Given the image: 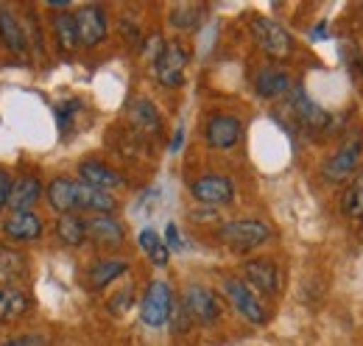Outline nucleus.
<instances>
[{
    "label": "nucleus",
    "mask_w": 363,
    "mask_h": 346,
    "mask_svg": "<svg viewBox=\"0 0 363 346\" xmlns=\"http://www.w3.org/2000/svg\"><path fill=\"white\" fill-rule=\"evenodd\" d=\"M218 238L227 243L232 252H255L257 246H263L269 238H272V229L266 221H257V218H238V221H227L221 229H218Z\"/></svg>",
    "instance_id": "f257e3e1"
},
{
    "label": "nucleus",
    "mask_w": 363,
    "mask_h": 346,
    "mask_svg": "<svg viewBox=\"0 0 363 346\" xmlns=\"http://www.w3.org/2000/svg\"><path fill=\"white\" fill-rule=\"evenodd\" d=\"M221 288H224L227 302L235 307V313H238L240 318H246V321L255 324V327H260V324L269 321V310H266V304L257 299V294H255L240 277H227Z\"/></svg>",
    "instance_id": "f03ea898"
},
{
    "label": "nucleus",
    "mask_w": 363,
    "mask_h": 346,
    "mask_svg": "<svg viewBox=\"0 0 363 346\" xmlns=\"http://www.w3.org/2000/svg\"><path fill=\"white\" fill-rule=\"evenodd\" d=\"M171 310H174V291L165 279H154L145 288V296L140 302V321L145 327H165L171 321Z\"/></svg>",
    "instance_id": "7ed1b4c3"
},
{
    "label": "nucleus",
    "mask_w": 363,
    "mask_h": 346,
    "mask_svg": "<svg viewBox=\"0 0 363 346\" xmlns=\"http://www.w3.org/2000/svg\"><path fill=\"white\" fill-rule=\"evenodd\" d=\"M252 37L260 45V50L272 59H288L294 53V37L272 17H252Z\"/></svg>",
    "instance_id": "20e7f679"
},
{
    "label": "nucleus",
    "mask_w": 363,
    "mask_h": 346,
    "mask_svg": "<svg viewBox=\"0 0 363 346\" xmlns=\"http://www.w3.org/2000/svg\"><path fill=\"white\" fill-rule=\"evenodd\" d=\"M187 50L184 45L171 40V43H162V48L157 50L154 56V79L162 86L174 89L184 82V67H187Z\"/></svg>",
    "instance_id": "39448f33"
},
{
    "label": "nucleus",
    "mask_w": 363,
    "mask_h": 346,
    "mask_svg": "<svg viewBox=\"0 0 363 346\" xmlns=\"http://www.w3.org/2000/svg\"><path fill=\"white\" fill-rule=\"evenodd\" d=\"M190 196L204 207H227L235 199V184L224 173H204L190 182Z\"/></svg>",
    "instance_id": "423d86ee"
},
{
    "label": "nucleus",
    "mask_w": 363,
    "mask_h": 346,
    "mask_svg": "<svg viewBox=\"0 0 363 346\" xmlns=\"http://www.w3.org/2000/svg\"><path fill=\"white\" fill-rule=\"evenodd\" d=\"M361 157H363V137L361 134H352V137H347L338 145V151L324 162L321 171H324V176L330 182H344V179H350V176L358 173Z\"/></svg>",
    "instance_id": "0eeeda50"
},
{
    "label": "nucleus",
    "mask_w": 363,
    "mask_h": 346,
    "mask_svg": "<svg viewBox=\"0 0 363 346\" xmlns=\"http://www.w3.org/2000/svg\"><path fill=\"white\" fill-rule=\"evenodd\" d=\"M182 304H184L187 316L196 324L210 327V324H216L221 318V302H218V296L210 288H204V285H187L184 294H182Z\"/></svg>",
    "instance_id": "6e6552de"
},
{
    "label": "nucleus",
    "mask_w": 363,
    "mask_h": 346,
    "mask_svg": "<svg viewBox=\"0 0 363 346\" xmlns=\"http://www.w3.org/2000/svg\"><path fill=\"white\" fill-rule=\"evenodd\" d=\"M288 104H291V112L296 115V121H299L305 129L321 131V129H327V126L333 123L330 112H327L321 104H316V101L308 95V89H305L302 84L291 86V92H288Z\"/></svg>",
    "instance_id": "1a4fd4ad"
},
{
    "label": "nucleus",
    "mask_w": 363,
    "mask_h": 346,
    "mask_svg": "<svg viewBox=\"0 0 363 346\" xmlns=\"http://www.w3.org/2000/svg\"><path fill=\"white\" fill-rule=\"evenodd\" d=\"M240 134H243L240 118L227 115V112H216V115H210L207 123H204V140H207V145L216 148V151L235 148V145L240 143Z\"/></svg>",
    "instance_id": "9d476101"
},
{
    "label": "nucleus",
    "mask_w": 363,
    "mask_h": 346,
    "mask_svg": "<svg viewBox=\"0 0 363 346\" xmlns=\"http://www.w3.org/2000/svg\"><path fill=\"white\" fill-rule=\"evenodd\" d=\"M73 17H76V28H79V43L84 48H95L98 43H104V37L109 31V20H106L104 6H95V3L79 6L73 11Z\"/></svg>",
    "instance_id": "9b49d317"
},
{
    "label": "nucleus",
    "mask_w": 363,
    "mask_h": 346,
    "mask_svg": "<svg viewBox=\"0 0 363 346\" xmlns=\"http://www.w3.org/2000/svg\"><path fill=\"white\" fill-rule=\"evenodd\" d=\"M243 282L263 296H277L279 294V268L274 260L266 257L246 260L243 262Z\"/></svg>",
    "instance_id": "f8f14e48"
},
{
    "label": "nucleus",
    "mask_w": 363,
    "mask_h": 346,
    "mask_svg": "<svg viewBox=\"0 0 363 346\" xmlns=\"http://www.w3.org/2000/svg\"><path fill=\"white\" fill-rule=\"evenodd\" d=\"M87 240L101 249H121L126 240V229L115 216H90L87 218Z\"/></svg>",
    "instance_id": "ddd939ff"
},
{
    "label": "nucleus",
    "mask_w": 363,
    "mask_h": 346,
    "mask_svg": "<svg viewBox=\"0 0 363 346\" xmlns=\"http://www.w3.org/2000/svg\"><path fill=\"white\" fill-rule=\"evenodd\" d=\"M252 86L255 92L263 98V101H274V98H282L291 92V76L277 67V65H263L255 70V79H252Z\"/></svg>",
    "instance_id": "4468645a"
},
{
    "label": "nucleus",
    "mask_w": 363,
    "mask_h": 346,
    "mask_svg": "<svg viewBox=\"0 0 363 346\" xmlns=\"http://www.w3.org/2000/svg\"><path fill=\"white\" fill-rule=\"evenodd\" d=\"M76 196H79V179H67V176H56L45 187L48 207L59 216L76 213Z\"/></svg>",
    "instance_id": "2eb2a0df"
},
{
    "label": "nucleus",
    "mask_w": 363,
    "mask_h": 346,
    "mask_svg": "<svg viewBox=\"0 0 363 346\" xmlns=\"http://www.w3.org/2000/svg\"><path fill=\"white\" fill-rule=\"evenodd\" d=\"M118 210V201L112 193L90 187L79 182V196H76V213H90V216H112Z\"/></svg>",
    "instance_id": "dca6fc26"
},
{
    "label": "nucleus",
    "mask_w": 363,
    "mask_h": 346,
    "mask_svg": "<svg viewBox=\"0 0 363 346\" xmlns=\"http://www.w3.org/2000/svg\"><path fill=\"white\" fill-rule=\"evenodd\" d=\"M3 235L9 240H17V243L37 240L43 235V218L37 216L34 210L31 213H11L3 221Z\"/></svg>",
    "instance_id": "f3484780"
},
{
    "label": "nucleus",
    "mask_w": 363,
    "mask_h": 346,
    "mask_svg": "<svg viewBox=\"0 0 363 346\" xmlns=\"http://www.w3.org/2000/svg\"><path fill=\"white\" fill-rule=\"evenodd\" d=\"M43 196V184L37 176H20L11 182V193H9V210L11 213H31L34 204Z\"/></svg>",
    "instance_id": "a211bd4d"
},
{
    "label": "nucleus",
    "mask_w": 363,
    "mask_h": 346,
    "mask_svg": "<svg viewBox=\"0 0 363 346\" xmlns=\"http://www.w3.org/2000/svg\"><path fill=\"white\" fill-rule=\"evenodd\" d=\"M79 182H84L90 187H98V190H106V193H112V190L126 184L121 173L112 171L109 165H104L98 160H87V162L79 165Z\"/></svg>",
    "instance_id": "6ab92c4d"
},
{
    "label": "nucleus",
    "mask_w": 363,
    "mask_h": 346,
    "mask_svg": "<svg viewBox=\"0 0 363 346\" xmlns=\"http://www.w3.org/2000/svg\"><path fill=\"white\" fill-rule=\"evenodd\" d=\"M129 271V262L121 257H104V260H95L90 265V288L92 291H104L106 285H112L118 277H123Z\"/></svg>",
    "instance_id": "aec40b11"
},
{
    "label": "nucleus",
    "mask_w": 363,
    "mask_h": 346,
    "mask_svg": "<svg viewBox=\"0 0 363 346\" xmlns=\"http://www.w3.org/2000/svg\"><path fill=\"white\" fill-rule=\"evenodd\" d=\"M56 238L65 246H70V249L84 246V240H87V218L79 216V213L59 216V221H56Z\"/></svg>",
    "instance_id": "412c9836"
},
{
    "label": "nucleus",
    "mask_w": 363,
    "mask_h": 346,
    "mask_svg": "<svg viewBox=\"0 0 363 346\" xmlns=\"http://www.w3.org/2000/svg\"><path fill=\"white\" fill-rule=\"evenodd\" d=\"M0 43L6 45L11 53H23L26 50V34L23 26L17 20V14L9 6H0Z\"/></svg>",
    "instance_id": "4be33fe9"
},
{
    "label": "nucleus",
    "mask_w": 363,
    "mask_h": 346,
    "mask_svg": "<svg viewBox=\"0 0 363 346\" xmlns=\"http://www.w3.org/2000/svg\"><path fill=\"white\" fill-rule=\"evenodd\" d=\"M53 37H56V45L59 50L65 53H73L79 48V28H76V17L70 11H59L53 14Z\"/></svg>",
    "instance_id": "5701e85b"
},
{
    "label": "nucleus",
    "mask_w": 363,
    "mask_h": 346,
    "mask_svg": "<svg viewBox=\"0 0 363 346\" xmlns=\"http://www.w3.org/2000/svg\"><path fill=\"white\" fill-rule=\"evenodd\" d=\"M129 118H132V123L140 131H148V134H157L160 131V112H157V106L148 98H135L132 101Z\"/></svg>",
    "instance_id": "b1692460"
},
{
    "label": "nucleus",
    "mask_w": 363,
    "mask_h": 346,
    "mask_svg": "<svg viewBox=\"0 0 363 346\" xmlns=\"http://www.w3.org/2000/svg\"><path fill=\"white\" fill-rule=\"evenodd\" d=\"M140 249H143V255L151 260L157 268H165L168 265V260H171V252H168V246H165V240L154 232V229H143L140 232Z\"/></svg>",
    "instance_id": "393cba45"
},
{
    "label": "nucleus",
    "mask_w": 363,
    "mask_h": 346,
    "mask_svg": "<svg viewBox=\"0 0 363 346\" xmlns=\"http://www.w3.org/2000/svg\"><path fill=\"white\" fill-rule=\"evenodd\" d=\"M28 307V296L20 291V288H11V285H0V324L9 321V318H17L23 316Z\"/></svg>",
    "instance_id": "a878e982"
},
{
    "label": "nucleus",
    "mask_w": 363,
    "mask_h": 346,
    "mask_svg": "<svg viewBox=\"0 0 363 346\" xmlns=\"http://www.w3.org/2000/svg\"><path fill=\"white\" fill-rule=\"evenodd\" d=\"M341 213L347 218H361L363 213V171H358L341 193Z\"/></svg>",
    "instance_id": "bb28decb"
},
{
    "label": "nucleus",
    "mask_w": 363,
    "mask_h": 346,
    "mask_svg": "<svg viewBox=\"0 0 363 346\" xmlns=\"http://www.w3.org/2000/svg\"><path fill=\"white\" fill-rule=\"evenodd\" d=\"M201 17H204V9L201 6H177V9H171V26L182 28V31L199 28Z\"/></svg>",
    "instance_id": "cd10ccee"
},
{
    "label": "nucleus",
    "mask_w": 363,
    "mask_h": 346,
    "mask_svg": "<svg viewBox=\"0 0 363 346\" xmlns=\"http://www.w3.org/2000/svg\"><path fill=\"white\" fill-rule=\"evenodd\" d=\"M135 302V288L129 285V288H121L112 299H109V313L112 316H123V313H129V307Z\"/></svg>",
    "instance_id": "c85d7f7f"
},
{
    "label": "nucleus",
    "mask_w": 363,
    "mask_h": 346,
    "mask_svg": "<svg viewBox=\"0 0 363 346\" xmlns=\"http://www.w3.org/2000/svg\"><path fill=\"white\" fill-rule=\"evenodd\" d=\"M190 324H193V318L187 316L184 304H182V302H174V310H171V327H174V333H184V330H187Z\"/></svg>",
    "instance_id": "c756f323"
},
{
    "label": "nucleus",
    "mask_w": 363,
    "mask_h": 346,
    "mask_svg": "<svg viewBox=\"0 0 363 346\" xmlns=\"http://www.w3.org/2000/svg\"><path fill=\"white\" fill-rule=\"evenodd\" d=\"M165 246H168V252H184V240H182L177 223H168L165 226Z\"/></svg>",
    "instance_id": "7c9ffc66"
},
{
    "label": "nucleus",
    "mask_w": 363,
    "mask_h": 346,
    "mask_svg": "<svg viewBox=\"0 0 363 346\" xmlns=\"http://www.w3.org/2000/svg\"><path fill=\"white\" fill-rule=\"evenodd\" d=\"M9 193H11V176L0 168V213L9 207Z\"/></svg>",
    "instance_id": "2f4dec72"
},
{
    "label": "nucleus",
    "mask_w": 363,
    "mask_h": 346,
    "mask_svg": "<svg viewBox=\"0 0 363 346\" xmlns=\"http://www.w3.org/2000/svg\"><path fill=\"white\" fill-rule=\"evenodd\" d=\"M0 346H45V341L40 335H20V338H11V341H3Z\"/></svg>",
    "instance_id": "473e14b6"
},
{
    "label": "nucleus",
    "mask_w": 363,
    "mask_h": 346,
    "mask_svg": "<svg viewBox=\"0 0 363 346\" xmlns=\"http://www.w3.org/2000/svg\"><path fill=\"white\" fill-rule=\"evenodd\" d=\"M179 145H182V129L177 131V137H174V143H171V151H179Z\"/></svg>",
    "instance_id": "72a5a7b5"
},
{
    "label": "nucleus",
    "mask_w": 363,
    "mask_h": 346,
    "mask_svg": "<svg viewBox=\"0 0 363 346\" xmlns=\"http://www.w3.org/2000/svg\"><path fill=\"white\" fill-rule=\"evenodd\" d=\"M361 226H363V213H361Z\"/></svg>",
    "instance_id": "f704fd0d"
}]
</instances>
